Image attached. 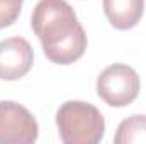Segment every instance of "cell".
Listing matches in <instances>:
<instances>
[{
	"instance_id": "cell-3",
	"label": "cell",
	"mask_w": 146,
	"mask_h": 144,
	"mask_svg": "<svg viewBox=\"0 0 146 144\" xmlns=\"http://www.w3.org/2000/svg\"><path fill=\"white\" fill-rule=\"evenodd\" d=\"M141 81L134 68L114 63L97 78V95L110 107H126L139 95Z\"/></svg>"
},
{
	"instance_id": "cell-5",
	"label": "cell",
	"mask_w": 146,
	"mask_h": 144,
	"mask_svg": "<svg viewBox=\"0 0 146 144\" xmlns=\"http://www.w3.org/2000/svg\"><path fill=\"white\" fill-rule=\"evenodd\" d=\"M33 63L34 51L27 39L15 36L0 41V80H21L29 73Z\"/></svg>"
},
{
	"instance_id": "cell-6",
	"label": "cell",
	"mask_w": 146,
	"mask_h": 144,
	"mask_svg": "<svg viewBox=\"0 0 146 144\" xmlns=\"http://www.w3.org/2000/svg\"><path fill=\"white\" fill-rule=\"evenodd\" d=\"M106 17L117 31L138 26L145 12V0H102Z\"/></svg>"
},
{
	"instance_id": "cell-7",
	"label": "cell",
	"mask_w": 146,
	"mask_h": 144,
	"mask_svg": "<svg viewBox=\"0 0 146 144\" xmlns=\"http://www.w3.org/2000/svg\"><path fill=\"white\" fill-rule=\"evenodd\" d=\"M115 144H146V115H131L124 119L115 131Z\"/></svg>"
},
{
	"instance_id": "cell-1",
	"label": "cell",
	"mask_w": 146,
	"mask_h": 144,
	"mask_svg": "<svg viewBox=\"0 0 146 144\" xmlns=\"http://www.w3.org/2000/svg\"><path fill=\"white\" fill-rule=\"evenodd\" d=\"M31 27L51 63L72 65L87 49V34L66 0H39Z\"/></svg>"
},
{
	"instance_id": "cell-4",
	"label": "cell",
	"mask_w": 146,
	"mask_h": 144,
	"mask_svg": "<svg viewBox=\"0 0 146 144\" xmlns=\"http://www.w3.org/2000/svg\"><path fill=\"white\" fill-rule=\"evenodd\" d=\"M39 136L34 115L17 102H0V144H33Z\"/></svg>"
},
{
	"instance_id": "cell-2",
	"label": "cell",
	"mask_w": 146,
	"mask_h": 144,
	"mask_svg": "<svg viewBox=\"0 0 146 144\" xmlns=\"http://www.w3.org/2000/svg\"><path fill=\"white\" fill-rule=\"evenodd\" d=\"M56 126L65 144H97L106 134L100 110L88 102L70 100L56 112Z\"/></svg>"
},
{
	"instance_id": "cell-8",
	"label": "cell",
	"mask_w": 146,
	"mask_h": 144,
	"mask_svg": "<svg viewBox=\"0 0 146 144\" xmlns=\"http://www.w3.org/2000/svg\"><path fill=\"white\" fill-rule=\"evenodd\" d=\"M22 2L24 0H0V29L12 26L19 19Z\"/></svg>"
}]
</instances>
